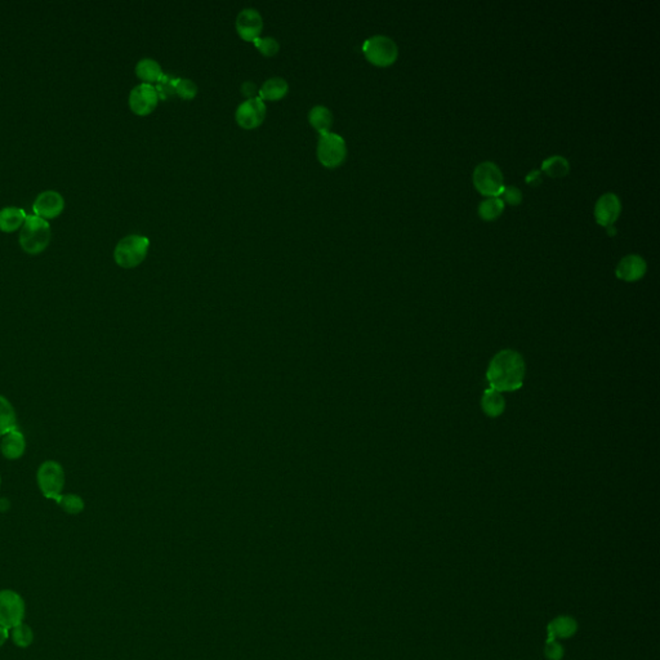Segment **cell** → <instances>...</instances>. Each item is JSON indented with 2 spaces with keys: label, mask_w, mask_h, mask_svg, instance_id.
Masks as SVG:
<instances>
[{
  "label": "cell",
  "mask_w": 660,
  "mask_h": 660,
  "mask_svg": "<svg viewBox=\"0 0 660 660\" xmlns=\"http://www.w3.org/2000/svg\"><path fill=\"white\" fill-rule=\"evenodd\" d=\"M8 636H9V633H8L7 628H4V627H1V626H0V646H3L4 644H6V641L8 640Z\"/></svg>",
  "instance_id": "34"
},
{
  "label": "cell",
  "mask_w": 660,
  "mask_h": 660,
  "mask_svg": "<svg viewBox=\"0 0 660 660\" xmlns=\"http://www.w3.org/2000/svg\"><path fill=\"white\" fill-rule=\"evenodd\" d=\"M502 196H503L502 200L511 205H519L522 201L521 190L514 186H506L502 192Z\"/></svg>",
  "instance_id": "31"
},
{
  "label": "cell",
  "mask_w": 660,
  "mask_h": 660,
  "mask_svg": "<svg viewBox=\"0 0 660 660\" xmlns=\"http://www.w3.org/2000/svg\"><path fill=\"white\" fill-rule=\"evenodd\" d=\"M26 213L20 208L7 207L0 210V231L15 232L20 230L26 221Z\"/></svg>",
  "instance_id": "18"
},
{
  "label": "cell",
  "mask_w": 660,
  "mask_h": 660,
  "mask_svg": "<svg viewBox=\"0 0 660 660\" xmlns=\"http://www.w3.org/2000/svg\"><path fill=\"white\" fill-rule=\"evenodd\" d=\"M362 52L370 63L379 68H387L398 60L399 48L391 38L386 35H374L365 40Z\"/></svg>",
  "instance_id": "5"
},
{
  "label": "cell",
  "mask_w": 660,
  "mask_h": 660,
  "mask_svg": "<svg viewBox=\"0 0 660 660\" xmlns=\"http://www.w3.org/2000/svg\"><path fill=\"white\" fill-rule=\"evenodd\" d=\"M62 509L70 514H77L84 511V500L77 494H61L54 500Z\"/></svg>",
  "instance_id": "25"
},
{
  "label": "cell",
  "mask_w": 660,
  "mask_h": 660,
  "mask_svg": "<svg viewBox=\"0 0 660 660\" xmlns=\"http://www.w3.org/2000/svg\"><path fill=\"white\" fill-rule=\"evenodd\" d=\"M481 405H483V410H484L486 414L489 417H499L504 412V407H506V401L503 399V396L500 395V392L495 391L494 388H486L483 395V400H481Z\"/></svg>",
  "instance_id": "21"
},
{
  "label": "cell",
  "mask_w": 660,
  "mask_h": 660,
  "mask_svg": "<svg viewBox=\"0 0 660 660\" xmlns=\"http://www.w3.org/2000/svg\"><path fill=\"white\" fill-rule=\"evenodd\" d=\"M1 438H3L0 443V450L7 459L15 461L23 457L26 450V440L23 432L18 430V427L15 430L9 431Z\"/></svg>",
  "instance_id": "15"
},
{
  "label": "cell",
  "mask_w": 660,
  "mask_h": 660,
  "mask_svg": "<svg viewBox=\"0 0 660 660\" xmlns=\"http://www.w3.org/2000/svg\"><path fill=\"white\" fill-rule=\"evenodd\" d=\"M253 43L254 46L258 48V51L263 56H267V57L275 56L279 52V48H280L279 42L272 37H258L254 40Z\"/></svg>",
  "instance_id": "29"
},
{
  "label": "cell",
  "mask_w": 660,
  "mask_h": 660,
  "mask_svg": "<svg viewBox=\"0 0 660 660\" xmlns=\"http://www.w3.org/2000/svg\"><path fill=\"white\" fill-rule=\"evenodd\" d=\"M266 103L260 99H250L241 102L236 108L235 118L240 127L246 129H253L260 127L266 118Z\"/></svg>",
  "instance_id": "9"
},
{
  "label": "cell",
  "mask_w": 660,
  "mask_h": 660,
  "mask_svg": "<svg viewBox=\"0 0 660 660\" xmlns=\"http://www.w3.org/2000/svg\"><path fill=\"white\" fill-rule=\"evenodd\" d=\"M525 376V362L521 355L504 350L493 359L486 378L490 388L498 392H512L521 388Z\"/></svg>",
  "instance_id": "1"
},
{
  "label": "cell",
  "mask_w": 660,
  "mask_h": 660,
  "mask_svg": "<svg viewBox=\"0 0 660 660\" xmlns=\"http://www.w3.org/2000/svg\"><path fill=\"white\" fill-rule=\"evenodd\" d=\"M646 269H647V265L641 255L630 254V255L623 257L621 262L618 263L615 274H616V277H619L624 281H637L644 277Z\"/></svg>",
  "instance_id": "14"
},
{
  "label": "cell",
  "mask_w": 660,
  "mask_h": 660,
  "mask_svg": "<svg viewBox=\"0 0 660 660\" xmlns=\"http://www.w3.org/2000/svg\"><path fill=\"white\" fill-rule=\"evenodd\" d=\"M17 429V415L15 407L7 398L0 395V436Z\"/></svg>",
  "instance_id": "22"
},
{
  "label": "cell",
  "mask_w": 660,
  "mask_h": 660,
  "mask_svg": "<svg viewBox=\"0 0 660 660\" xmlns=\"http://www.w3.org/2000/svg\"><path fill=\"white\" fill-rule=\"evenodd\" d=\"M263 29V18L255 8H246L236 17V31L246 42H254Z\"/></svg>",
  "instance_id": "13"
},
{
  "label": "cell",
  "mask_w": 660,
  "mask_h": 660,
  "mask_svg": "<svg viewBox=\"0 0 660 660\" xmlns=\"http://www.w3.org/2000/svg\"><path fill=\"white\" fill-rule=\"evenodd\" d=\"M504 212V201L500 198H486L478 205V215L484 221H495Z\"/></svg>",
  "instance_id": "23"
},
{
  "label": "cell",
  "mask_w": 660,
  "mask_h": 660,
  "mask_svg": "<svg viewBox=\"0 0 660 660\" xmlns=\"http://www.w3.org/2000/svg\"><path fill=\"white\" fill-rule=\"evenodd\" d=\"M565 655L564 646L557 640L547 638L545 644V656L547 660H562Z\"/></svg>",
  "instance_id": "30"
},
{
  "label": "cell",
  "mask_w": 660,
  "mask_h": 660,
  "mask_svg": "<svg viewBox=\"0 0 660 660\" xmlns=\"http://www.w3.org/2000/svg\"><path fill=\"white\" fill-rule=\"evenodd\" d=\"M176 94L184 100H192L198 94V85L187 77H178L176 83Z\"/></svg>",
  "instance_id": "28"
},
{
  "label": "cell",
  "mask_w": 660,
  "mask_h": 660,
  "mask_svg": "<svg viewBox=\"0 0 660 660\" xmlns=\"http://www.w3.org/2000/svg\"><path fill=\"white\" fill-rule=\"evenodd\" d=\"M37 481L42 494L48 499L58 498L65 486V471L58 462L46 461L37 472Z\"/></svg>",
  "instance_id": "7"
},
{
  "label": "cell",
  "mask_w": 660,
  "mask_h": 660,
  "mask_svg": "<svg viewBox=\"0 0 660 660\" xmlns=\"http://www.w3.org/2000/svg\"><path fill=\"white\" fill-rule=\"evenodd\" d=\"M241 94H244L248 100L258 97L257 85L254 84L253 82H244L241 84Z\"/></svg>",
  "instance_id": "32"
},
{
  "label": "cell",
  "mask_w": 660,
  "mask_h": 660,
  "mask_svg": "<svg viewBox=\"0 0 660 660\" xmlns=\"http://www.w3.org/2000/svg\"><path fill=\"white\" fill-rule=\"evenodd\" d=\"M288 91H289V85H288V82L285 80L284 77H269V80H266L262 85L261 89L258 91V97L262 101L281 100L283 97L286 96Z\"/></svg>",
  "instance_id": "17"
},
{
  "label": "cell",
  "mask_w": 660,
  "mask_h": 660,
  "mask_svg": "<svg viewBox=\"0 0 660 660\" xmlns=\"http://www.w3.org/2000/svg\"><path fill=\"white\" fill-rule=\"evenodd\" d=\"M136 75L144 83L151 84V83H158L162 79L164 72L159 62L155 61L154 58H142L136 66Z\"/></svg>",
  "instance_id": "19"
},
{
  "label": "cell",
  "mask_w": 660,
  "mask_h": 660,
  "mask_svg": "<svg viewBox=\"0 0 660 660\" xmlns=\"http://www.w3.org/2000/svg\"><path fill=\"white\" fill-rule=\"evenodd\" d=\"M622 212V203L618 195L613 192H607L596 201L595 205V218L596 222L602 227H610L619 218Z\"/></svg>",
  "instance_id": "12"
},
{
  "label": "cell",
  "mask_w": 660,
  "mask_h": 660,
  "mask_svg": "<svg viewBox=\"0 0 660 660\" xmlns=\"http://www.w3.org/2000/svg\"><path fill=\"white\" fill-rule=\"evenodd\" d=\"M25 618V602L23 597L15 591H0V626L12 630Z\"/></svg>",
  "instance_id": "8"
},
{
  "label": "cell",
  "mask_w": 660,
  "mask_h": 660,
  "mask_svg": "<svg viewBox=\"0 0 660 660\" xmlns=\"http://www.w3.org/2000/svg\"><path fill=\"white\" fill-rule=\"evenodd\" d=\"M308 122L315 128L316 131L320 134L328 133L334 122L333 114L329 108H325L323 105H317L310 110L308 113Z\"/></svg>",
  "instance_id": "20"
},
{
  "label": "cell",
  "mask_w": 660,
  "mask_h": 660,
  "mask_svg": "<svg viewBox=\"0 0 660 660\" xmlns=\"http://www.w3.org/2000/svg\"><path fill=\"white\" fill-rule=\"evenodd\" d=\"M578 632V622L570 615H559L547 626V638L562 640L573 637Z\"/></svg>",
  "instance_id": "16"
},
{
  "label": "cell",
  "mask_w": 660,
  "mask_h": 660,
  "mask_svg": "<svg viewBox=\"0 0 660 660\" xmlns=\"http://www.w3.org/2000/svg\"><path fill=\"white\" fill-rule=\"evenodd\" d=\"M542 170L547 173L548 176L553 177V178L565 177L570 170V163L564 156L553 155L551 158H547L545 162L542 163Z\"/></svg>",
  "instance_id": "24"
},
{
  "label": "cell",
  "mask_w": 660,
  "mask_h": 660,
  "mask_svg": "<svg viewBox=\"0 0 660 660\" xmlns=\"http://www.w3.org/2000/svg\"><path fill=\"white\" fill-rule=\"evenodd\" d=\"M12 641L15 642V646L18 647H27L32 644L34 641V633L29 626L20 623L12 628Z\"/></svg>",
  "instance_id": "26"
},
{
  "label": "cell",
  "mask_w": 660,
  "mask_h": 660,
  "mask_svg": "<svg viewBox=\"0 0 660 660\" xmlns=\"http://www.w3.org/2000/svg\"><path fill=\"white\" fill-rule=\"evenodd\" d=\"M159 102V96L153 84H142L134 87L129 94V108L139 116H146L154 111Z\"/></svg>",
  "instance_id": "10"
},
{
  "label": "cell",
  "mask_w": 660,
  "mask_h": 660,
  "mask_svg": "<svg viewBox=\"0 0 660 660\" xmlns=\"http://www.w3.org/2000/svg\"><path fill=\"white\" fill-rule=\"evenodd\" d=\"M317 159L326 168H337L347 158V145L342 136L328 132L317 141Z\"/></svg>",
  "instance_id": "6"
},
{
  "label": "cell",
  "mask_w": 660,
  "mask_h": 660,
  "mask_svg": "<svg viewBox=\"0 0 660 660\" xmlns=\"http://www.w3.org/2000/svg\"><path fill=\"white\" fill-rule=\"evenodd\" d=\"M472 179L477 191L488 198H499L506 187L502 170L493 162L480 163L474 170Z\"/></svg>",
  "instance_id": "4"
},
{
  "label": "cell",
  "mask_w": 660,
  "mask_h": 660,
  "mask_svg": "<svg viewBox=\"0 0 660 660\" xmlns=\"http://www.w3.org/2000/svg\"><path fill=\"white\" fill-rule=\"evenodd\" d=\"M178 77H170V75H163L162 79L156 83V92L159 99L167 100L169 97H173L176 94V83Z\"/></svg>",
  "instance_id": "27"
},
{
  "label": "cell",
  "mask_w": 660,
  "mask_h": 660,
  "mask_svg": "<svg viewBox=\"0 0 660 660\" xmlns=\"http://www.w3.org/2000/svg\"><path fill=\"white\" fill-rule=\"evenodd\" d=\"M0 485H1V476H0Z\"/></svg>",
  "instance_id": "35"
},
{
  "label": "cell",
  "mask_w": 660,
  "mask_h": 660,
  "mask_svg": "<svg viewBox=\"0 0 660 660\" xmlns=\"http://www.w3.org/2000/svg\"><path fill=\"white\" fill-rule=\"evenodd\" d=\"M150 248V240L144 235H128L115 246L114 260L123 269H133L145 261Z\"/></svg>",
  "instance_id": "3"
},
{
  "label": "cell",
  "mask_w": 660,
  "mask_h": 660,
  "mask_svg": "<svg viewBox=\"0 0 660 660\" xmlns=\"http://www.w3.org/2000/svg\"><path fill=\"white\" fill-rule=\"evenodd\" d=\"M63 209H65V200L62 198L61 193L52 191V190L39 193L38 198L32 204L34 215L46 221L60 217Z\"/></svg>",
  "instance_id": "11"
},
{
  "label": "cell",
  "mask_w": 660,
  "mask_h": 660,
  "mask_svg": "<svg viewBox=\"0 0 660 660\" xmlns=\"http://www.w3.org/2000/svg\"><path fill=\"white\" fill-rule=\"evenodd\" d=\"M52 240L51 226L46 220L37 215H27L20 231V246L23 252L37 255L44 252Z\"/></svg>",
  "instance_id": "2"
},
{
  "label": "cell",
  "mask_w": 660,
  "mask_h": 660,
  "mask_svg": "<svg viewBox=\"0 0 660 660\" xmlns=\"http://www.w3.org/2000/svg\"><path fill=\"white\" fill-rule=\"evenodd\" d=\"M525 181L529 182V184H540V181H542L540 179V172L539 170L530 172L529 174L525 178Z\"/></svg>",
  "instance_id": "33"
}]
</instances>
